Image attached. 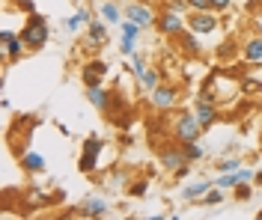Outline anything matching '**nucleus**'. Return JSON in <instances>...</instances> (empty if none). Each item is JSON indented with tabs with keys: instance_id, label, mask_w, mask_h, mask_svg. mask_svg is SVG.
<instances>
[{
	"instance_id": "obj_1",
	"label": "nucleus",
	"mask_w": 262,
	"mask_h": 220,
	"mask_svg": "<svg viewBox=\"0 0 262 220\" xmlns=\"http://www.w3.org/2000/svg\"><path fill=\"white\" fill-rule=\"evenodd\" d=\"M21 39H24L27 51H42V48L51 42L48 18L42 15V12H33V15H27L24 27H21Z\"/></svg>"
},
{
	"instance_id": "obj_2",
	"label": "nucleus",
	"mask_w": 262,
	"mask_h": 220,
	"mask_svg": "<svg viewBox=\"0 0 262 220\" xmlns=\"http://www.w3.org/2000/svg\"><path fill=\"white\" fill-rule=\"evenodd\" d=\"M170 134H173V140L179 143V146H185V143H196L200 137H203V125L196 122V113L191 110H182L179 116L173 119V128H170Z\"/></svg>"
},
{
	"instance_id": "obj_3",
	"label": "nucleus",
	"mask_w": 262,
	"mask_h": 220,
	"mask_svg": "<svg viewBox=\"0 0 262 220\" xmlns=\"http://www.w3.org/2000/svg\"><path fill=\"white\" fill-rule=\"evenodd\" d=\"M149 104H152V110H158V113H170L176 104H179V86L176 84H158L152 92H149Z\"/></svg>"
},
{
	"instance_id": "obj_4",
	"label": "nucleus",
	"mask_w": 262,
	"mask_h": 220,
	"mask_svg": "<svg viewBox=\"0 0 262 220\" xmlns=\"http://www.w3.org/2000/svg\"><path fill=\"white\" fill-rule=\"evenodd\" d=\"M155 30L167 39H176L182 30H188V18L182 12H173V9H161L158 18H155Z\"/></svg>"
},
{
	"instance_id": "obj_5",
	"label": "nucleus",
	"mask_w": 262,
	"mask_h": 220,
	"mask_svg": "<svg viewBox=\"0 0 262 220\" xmlns=\"http://www.w3.org/2000/svg\"><path fill=\"white\" fill-rule=\"evenodd\" d=\"M104 149V137H86L81 146V158H78V169L81 173H96L98 169V155Z\"/></svg>"
},
{
	"instance_id": "obj_6",
	"label": "nucleus",
	"mask_w": 262,
	"mask_h": 220,
	"mask_svg": "<svg viewBox=\"0 0 262 220\" xmlns=\"http://www.w3.org/2000/svg\"><path fill=\"white\" fill-rule=\"evenodd\" d=\"M0 51H3V57H6V63H18V60L27 54V45H24L21 33L3 27V30H0Z\"/></svg>"
},
{
	"instance_id": "obj_7",
	"label": "nucleus",
	"mask_w": 262,
	"mask_h": 220,
	"mask_svg": "<svg viewBox=\"0 0 262 220\" xmlns=\"http://www.w3.org/2000/svg\"><path fill=\"white\" fill-rule=\"evenodd\" d=\"M122 9H125V18H128V21H134V24H140L143 30L155 27V18H158V12H152V6L140 3V0H131L128 6H122Z\"/></svg>"
},
{
	"instance_id": "obj_8",
	"label": "nucleus",
	"mask_w": 262,
	"mask_h": 220,
	"mask_svg": "<svg viewBox=\"0 0 262 220\" xmlns=\"http://www.w3.org/2000/svg\"><path fill=\"white\" fill-rule=\"evenodd\" d=\"M214 15H217V12H212V9H206V12H191V15H188V27H191L196 36H209L221 27V18H214Z\"/></svg>"
},
{
	"instance_id": "obj_9",
	"label": "nucleus",
	"mask_w": 262,
	"mask_h": 220,
	"mask_svg": "<svg viewBox=\"0 0 262 220\" xmlns=\"http://www.w3.org/2000/svg\"><path fill=\"white\" fill-rule=\"evenodd\" d=\"M185 161H188V158H185V149H182L176 140H173L170 146H161V149H158V164H161L170 176H173V173H176Z\"/></svg>"
},
{
	"instance_id": "obj_10",
	"label": "nucleus",
	"mask_w": 262,
	"mask_h": 220,
	"mask_svg": "<svg viewBox=\"0 0 262 220\" xmlns=\"http://www.w3.org/2000/svg\"><path fill=\"white\" fill-rule=\"evenodd\" d=\"M107 71H111V66L104 63V60H86L83 63V68H81V81H83V86H98L104 78H107Z\"/></svg>"
},
{
	"instance_id": "obj_11",
	"label": "nucleus",
	"mask_w": 262,
	"mask_h": 220,
	"mask_svg": "<svg viewBox=\"0 0 262 220\" xmlns=\"http://www.w3.org/2000/svg\"><path fill=\"white\" fill-rule=\"evenodd\" d=\"M86 102L93 104L96 110H101V113H111V107H114V89H104V86H86Z\"/></svg>"
},
{
	"instance_id": "obj_12",
	"label": "nucleus",
	"mask_w": 262,
	"mask_h": 220,
	"mask_svg": "<svg viewBox=\"0 0 262 220\" xmlns=\"http://www.w3.org/2000/svg\"><path fill=\"white\" fill-rule=\"evenodd\" d=\"M75 214H78V217H111V205L104 203L101 197H86V200L78 205Z\"/></svg>"
},
{
	"instance_id": "obj_13",
	"label": "nucleus",
	"mask_w": 262,
	"mask_h": 220,
	"mask_svg": "<svg viewBox=\"0 0 262 220\" xmlns=\"http://www.w3.org/2000/svg\"><path fill=\"white\" fill-rule=\"evenodd\" d=\"M176 48H179L188 60H196V57H203V45H200V39H196V33L188 27V30H182L179 36H176Z\"/></svg>"
},
{
	"instance_id": "obj_14",
	"label": "nucleus",
	"mask_w": 262,
	"mask_h": 220,
	"mask_svg": "<svg viewBox=\"0 0 262 220\" xmlns=\"http://www.w3.org/2000/svg\"><path fill=\"white\" fill-rule=\"evenodd\" d=\"M18 164L24 173H30V176H39V173H45L48 169V161H45V155L33 152V149H24V152H18Z\"/></svg>"
},
{
	"instance_id": "obj_15",
	"label": "nucleus",
	"mask_w": 262,
	"mask_h": 220,
	"mask_svg": "<svg viewBox=\"0 0 262 220\" xmlns=\"http://www.w3.org/2000/svg\"><path fill=\"white\" fill-rule=\"evenodd\" d=\"M107 39H111V36H107V21H104L101 15L93 18V21L86 24V42H90L93 48H104Z\"/></svg>"
},
{
	"instance_id": "obj_16",
	"label": "nucleus",
	"mask_w": 262,
	"mask_h": 220,
	"mask_svg": "<svg viewBox=\"0 0 262 220\" xmlns=\"http://www.w3.org/2000/svg\"><path fill=\"white\" fill-rule=\"evenodd\" d=\"M242 60L250 66H262V36H247L242 42Z\"/></svg>"
},
{
	"instance_id": "obj_17",
	"label": "nucleus",
	"mask_w": 262,
	"mask_h": 220,
	"mask_svg": "<svg viewBox=\"0 0 262 220\" xmlns=\"http://www.w3.org/2000/svg\"><path fill=\"white\" fill-rule=\"evenodd\" d=\"M194 113H196V122L203 125V131H209L212 125L221 122V107L217 104H194Z\"/></svg>"
},
{
	"instance_id": "obj_18",
	"label": "nucleus",
	"mask_w": 262,
	"mask_h": 220,
	"mask_svg": "<svg viewBox=\"0 0 262 220\" xmlns=\"http://www.w3.org/2000/svg\"><path fill=\"white\" fill-rule=\"evenodd\" d=\"M212 187H214V179H200V182H194V185L182 187V200H188V203H200Z\"/></svg>"
},
{
	"instance_id": "obj_19",
	"label": "nucleus",
	"mask_w": 262,
	"mask_h": 220,
	"mask_svg": "<svg viewBox=\"0 0 262 220\" xmlns=\"http://www.w3.org/2000/svg\"><path fill=\"white\" fill-rule=\"evenodd\" d=\"M238 54H242V45H238L232 36H229V39H224V42L214 48V57H217L221 63H235V57H238Z\"/></svg>"
},
{
	"instance_id": "obj_20",
	"label": "nucleus",
	"mask_w": 262,
	"mask_h": 220,
	"mask_svg": "<svg viewBox=\"0 0 262 220\" xmlns=\"http://www.w3.org/2000/svg\"><path fill=\"white\" fill-rule=\"evenodd\" d=\"M93 21V12L86 9V6H81L75 15H69V18H63V30H69V33H78L81 27H86Z\"/></svg>"
},
{
	"instance_id": "obj_21",
	"label": "nucleus",
	"mask_w": 262,
	"mask_h": 220,
	"mask_svg": "<svg viewBox=\"0 0 262 220\" xmlns=\"http://www.w3.org/2000/svg\"><path fill=\"white\" fill-rule=\"evenodd\" d=\"M98 15L104 18L107 24H116V27H119V21L125 18V9H122V6H119L116 0H104V3L98 6Z\"/></svg>"
},
{
	"instance_id": "obj_22",
	"label": "nucleus",
	"mask_w": 262,
	"mask_h": 220,
	"mask_svg": "<svg viewBox=\"0 0 262 220\" xmlns=\"http://www.w3.org/2000/svg\"><path fill=\"white\" fill-rule=\"evenodd\" d=\"M164 81V75H161V68H149L146 75H140V78H137V89H140V92H152V89H155V86L161 84Z\"/></svg>"
},
{
	"instance_id": "obj_23",
	"label": "nucleus",
	"mask_w": 262,
	"mask_h": 220,
	"mask_svg": "<svg viewBox=\"0 0 262 220\" xmlns=\"http://www.w3.org/2000/svg\"><path fill=\"white\" fill-rule=\"evenodd\" d=\"M104 185L111 187V190H116V187H125L131 185V176H128V169H114L111 176H107V182Z\"/></svg>"
},
{
	"instance_id": "obj_24",
	"label": "nucleus",
	"mask_w": 262,
	"mask_h": 220,
	"mask_svg": "<svg viewBox=\"0 0 262 220\" xmlns=\"http://www.w3.org/2000/svg\"><path fill=\"white\" fill-rule=\"evenodd\" d=\"M146 193H149V182H146V179H131L128 197H134V200H143Z\"/></svg>"
},
{
	"instance_id": "obj_25",
	"label": "nucleus",
	"mask_w": 262,
	"mask_h": 220,
	"mask_svg": "<svg viewBox=\"0 0 262 220\" xmlns=\"http://www.w3.org/2000/svg\"><path fill=\"white\" fill-rule=\"evenodd\" d=\"M149 71V63H146V57L137 51V54H131V75L134 78H140V75H146Z\"/></svg>"
},
{
	"instance_id": "obj_26",
	"label": "nucleus",
	"mask_w": 262,
	"mask_h": 220,
	"mask_svg": "<svg viewBox=\"0 0 262 220\" xmlns=\"http://www.w3.org/2000/svg\"><path fill=\"white\" fill-rule=\"evenodd\" d=\"M182 149H185V158H188L191 164H194V161H203V158H206V149L200 146V140H196V143H185Z\"/></svg>"
},
{
	"instance_id": "obj_27",
	"label": "nucleus",
	"mask_w": 262,
	"mask_h": 220,
	"mask_svg": "<svg viewBox=\"0 0 262 220\" xmlns=\"http://www.w3.org/2000/svg\"><path fill=\"white\" fill-rule=\"evenodd\" d=\"M119 33H122V36H134V39H140L143 27H140V24H134V21H128V18H122V21H119Z\"/></svg>"
},
{
	"instance_id": "obj_28",
	"label": "nucleus",
	"mask_w": 262,
	"mask_h": 220,
	"mask_svg": "<svg viewBox=\"0 0 262 220\" xmlns=\"http://www.w3.org/2000/svg\"><path fill=\"white\" fill-rule=\"evenodd\" d=\"M238 86H242V92H245V95H259V92H262V81H253V78H242Z\"/></svg>"
},
{
	"instance_id": "obj_29",
	"label": "nucleus",
	"mask_w": 262,
	"mask_h": 220,
	"mask_svg": "<svg viewBox=\"0 0 262 220\" xmlns=\"http://www.w3.org/2000/svg\"><path fill=\"white\" fill-rule=\"evenodd\" d=\"M200 203H203V205H221V203H224V187L214 185L212 190H209V193H206V197L200 200Z\"/></svg>"
},
{
	"instance_id": "obj_30",
	"label": "nucleus",
	"mask_w": 262,
	"mask_h": 220,
	"mask_svg": "<svg viewBox=\"0 0 262 220\" xmlns=\"http://www.w3.org/2000/svg\"><path fill=\"white\" fill-rule=\"evenodd\" d=\"M217 173H232V169H242V161L238 158H221L217 164H214Z\"/></svg>"
},
{
	"instance_id": "obj_31",
	"label": "nucleus",
	"mask_w": 262,
	"mask_h": 220,
	"mask_svg": "<svg viewBox=\"0 0 262 220\" xmlns=\"http://www.w3.org/2000/svg\"><path fill=\"white\" fill-rule=\"evenodd\" d=\"M119 51L125 54V57L137 54V39H134V36H122V39H119Z\"/></svg>"
},
{
	"instance_id": "obj_32",
	"label": "nucleus",
	"mask_w": 262,
	"mask_h": 220,
	"mask_svg": "<svg viewBox=\"0 0 262 220\" xmlns=\"http://www.w3.org/2000/svg\"><path fill=\"white\" fill-rule=\"evenodd\" d=\"M161 9H173V12H182V15H188V0H164V6Z\"/></svg>"
},
{
	"instance_id": "obj_33",
	"label": "nucleus",
	"mask_w": 262,
	"mask_h": 220,
	"mask_svg": "<svg viewBox=\"0 0 262 220\" xmlns=\"http://www.w3.org/2000/svg\"><path fill=\"white\" fill-rule=\"evenodd\" d=\"M188 6H191V12H206V9H212V0H188Z\"/></svg>"
},
{
	"instance_id": "obj_34",
	"label": "nucleus",
	"mask_w": 262,
	"mask_h": 220,
	"mask_svg": "<svg viewBox=\"0 0 262 220\" xmlns=\"http://www.w3.org/2000/svg\"><path fill=\"white\" fill-rule=\"evenodd\" d=\"M250 197H253V190H250V185H238L235 187V200H242V203H247V200H250Z\"/></svg>"
},
{
	"instance_id": "obj_35",
	"label": "nucleus",
	"mask_w": 262,
	"mask_h": 220,
	"mask_svg": "<svg viewBox=\"0 0 262 220\" xmlns=\"http://www.w3.org/2000/svg\"><path fill=\"white\" fill-rule=\"evenodd\" d=\"M191 169H194V164H191V161H185V164L173 173V179H188V176H191Z\"/></svg>"
},
{
	"instance_id": "obj_36",
	"label": "nucleus",
	"mask_w": 262,
	"mask_h": 220,
	"mask_svg": "<svg viewBox=\"0 0 262 220\" xmlns=\"http://www.w3.org/2000/svg\"><path fill=\"white\" fill-rule=\"evenodd\" d=\"M232 6V0H212V12H227Z\"/></svg>"
},
{
	"instance_id": "obj_37",
	"label": "nucleus",
	"mask_w": 262,
	"mask_h": 220,
	"mask_svg": "<svg viewBox=\"0 0 262 220\" xmlns=\"http://www.w3.org/2000/svg\"><path fill=\"white\" fill-rule=\"evenodd\" d=\"M18 9L27 12V15H33V12H36V3H33V0H18Z\"/></svg>"
},
{
	"instance_id": "obj_38",
	"label": "nucleus",
	"mask_w": 262,
	"mask_h": 220,
	"mask_svg": "<svg viewBox=\"0 0 262 220\" xmlns=\"http://www.w3.org/2000/svg\"><path fill=\"white\" fill-rule=\"evenodd\" d=\"M256 220H262V208H259V211H256Z\"/></svg>"
}]
</instances>
